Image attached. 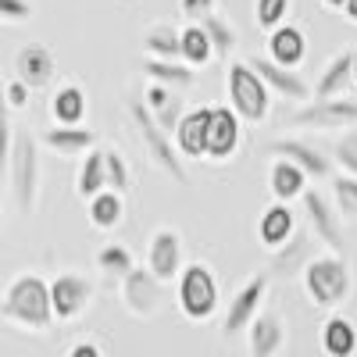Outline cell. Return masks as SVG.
I'll return each instance as SVG.
<instances>
[{
  "instance_id": "9",
  "label": "cell",
  "mask_w": 357,
  "mask_h": 357,
  "mask_svg": "<svg viewBox=\"0 0 357 357\" xmlns=\"http://www.w3.org/2000/svg\"><path fill=\"white\" fill-rule=\"evenodd\" d=\"M161 301V279L151 272V268H129L122 275V304L136 314V318H151L158 311Z\"/></svg>"
},
{
  "instance_id": "15",
  "label": "cell",
  "mask_w": 357,
  "mask_h": 357,
  "mask_svg": "<svg viewBox=\"0 0 357 357\" xmlns=\"http://www.w3.org/2000/svg\"><path fill=\"white\" fill-rule=\"evenodd\" d=\"M250 65H254V72L275 89V93H282L286 100H307L311 97V86L296 75L293 68H286V65H279V61H272V57H250Z\"/></svg>"
},
{
  "instance_id": "13",
  "label": "cell",
  "mask_w": 357,
  "mask_h": 357,
  "mask_svg": "<svg viewBox=\"0 0 357 357\" xmlns=\"http://www.w3.org/2000/svg\"><path fill=\"white\" fill-rule=\"evenodd\" d=\"M54 72H57V61H54V54H50L43 43H29V47H22V50L15 54V75H18L22 82H29L33 89L50 86Z\"/></svg>"
},
{
  "instance_id": "38",
  "label": "cell",
  "mask_w": 357,
  "mask_h": 357,
  "mask_svg": "<svg viewBox=\"0 0 357 357\" xmlns=\"http://www.w3.org/2000/svg\"><path fill=\"white\" fill-rule=\"evenodd\" d=\"M154 114H158V122L165 126V132H175L178 118H183V97H175V93H172V97H168V100H165V104H161Z\"/></svg>"
},
{
  "instance_id": "40",
  "label": "cell",
  "mask_w": 357,
  "mask_h": 357,
  "mask_svg": "<svg viewBox=\"0 0 357 357\" xmlns=\"http://www.w3.org/2000/svg\"><path fill=\"white\" fill-rule=\"evenodd\" d=\"M4 93H8V104H11V107H25V104H29V93H33V86L22 82V79L15 75V79L4 86Z\"/></svg>"
},
{
  "instance_id": "12",
  "label": "cell",
  "mask_w": 357,
  "mask_h": 357,
  "mask_svg": "<svg viewBox=\"0 0 357 357\" xmlns=\"http://www.w3.org/2000/svg\"><path fill=\"white\" fill-rule=\"evenodd\" d=\"M146 268H151L161 282L178 279V272H183V240H178V232L158 229L151 236V247H146Z\"/></svg>"
},
{
  "instance_id": "43",
  "label": "cell",
  "mask_w": 357,
  "mask_h": 357,
  "mask_svg": "<svg viewBox=\"0 0 357 357\" xmlns=\"http://www.w3.org/2000/svg\"><path fill=\"white\" fill-rule=\"evenodd\" d=\"M343 11H347V18H350V22H357V0H347Z\"/></svg>"
},
{
  "instance_id": "3",
  "label": "cell",
  "mask_w": 357,
  "mask_h": 357,
  "mask_svg": "<svg viewBox=\"0 0 357 357\" xmlns=\"http://www.w3.org/2000/svg\"><path fill=\"white\" fill-rule=\"evenodd\" d=\"M129 118H132V129L139 132L143 146L151 151V158L172 175L178 183H186V168L178 161V146L172 143V132H165V126L158 122V114L151 111L146 100H129Z\"/></svg>"
},
{
  "instance_id": "2",
  "label": "cell",
  "mask_w": 357,
  "mask_h": 357,
  "mask_svg": "<svg viewBox=\"0 0 357 357\" xmlns=\"http://www.w3.org/2000/svg\"><path fill=\"white\" fill-rule=\"evenodd\" d=\"M8 172H11V193H15L18 211L29 215L40 197V151L29 132H15L11 154H8Z\"/></svg>"
},
{
  "instance_id": "6",
  "label": "cell",
  "mask_w": 357,
  "mask_h": 357,
  "mask_svg": "<svg viewBox=\"0 0 357 357\" xmlns=\"http://www.w3.org/2000/svg\"><path fill=\"white\" fill-rule=\"evenodd\" d=\"M178 307L190 321L211 318L218 307V282L207 264H186L178 272Z\"/></svg>"
},
{
  "instance_id": "4",
  "label": "cell",
  "mask_w": 357,
  "mask_h": 357,
  "mask_svg": "<svg viewBox=\"0 0 357 357\" xmlns=\"http://www.w3.org/2000/svg\"><path fill=\"white\" fill-rule=\"evenodd\" d=\"M304 286H307V296L318 304V307H336L343 304L350 289H354V275L343 257L329 254V257H314L304 272Z\"/></svg>"
},
{
  "instance_id": "11",
  "label": "cell",
  "mask_w": 357,
  "mask_h": 357,
  "mask_svg": "<svg viewBox=\"0 0 357 357\" xmlns=\"http://www.w3.org/2000/svg\"><path fill=\"white\" fill-rule=\"evenodd\" d=\"M264 293H268V275H254L240 293L232 296V304L225 311V321H222V336H236L240 329H247V325L257 318L261 311V301H264Z\"/></svg>"
},
{
  "instance_id": "27",
  "label": "cell",
  "mask_w": 357,
  "mask_h": 357,
  "mask_svg": "<svg viewBox=\"0 0 357 357\" xmlns=\"http://www.w3.org/2000/svg\"><path fill=\"white\" fill-rule=\"evenodd\" d=\"M107 190V165H104V151H97V146H89L86 158H82V168L75 175V193L82 200H89L93 193Z\"/></svg>"
},
{
  "instance_id": "37",
  "label": "cell",
  "mask_w": 357,
  "mask_h": 357,
  "mask_svg": "<svg viewBox=\"0 0 357 357\" xmlns=\"http://www.w3.org/2000/svg\"><path fill=\"white\" fill-rule=\"evenodd\" d=\"M336 165L350 175H357V129H347L336 143Z\"/></svg>"
},
{
  "instance_id": "34",
  "label": "cell",
  "mask_w": 357,
  "mask_h": 357,
  "mask_svg": "<svg viewBox=\"0 0 357 357\" xmlns=\"http://www.w3.org/2000/svg\"><path fill=\"white\" fill-rule=\"evenodd\" d=\"M204 29H207V36H211V43H215V54H229V50L236 47V33H232V25H229L225 18H218L215 11L204 18Z\"/></svg>"
},
{
  "instance_id": "28",
  "label": "cell",
  "mask_w": 357,
  "mask_h": 357,
  "mask_svg": "<svg viewBox=\"0 0 357 357\" xmlns=\"http://www.w3.org/2000/svg\"><path fill=\"white\" fill-rule=\"evenodd\" d=\"M178 47H183V61L186 65H207L215 57V43L207 36L204 25H186L183 33H178Z\"/></svg>"
},
{
  "instance_id": "17",
  "label": "cell",
  "mask_w": 357,
  "mask_h": 357,
  "mask_svg": "<svg viewBox=\"0 0 357 357\" xmlns=\"http://www.w3.org/2000/svg\"><path fill=\"white\" fill-rule=\"evenodd\" d=\"M43 143L50 146L54 154H61V158H79L86 154L89 146L97 143V132L93 129H82V126H57L43 132Z\"/></svg>"
},
{
  "instance_id": "33",
  "label": "cell",
  "mask_w": 357,
  "mask_h": 357,
  "mask_svg": "<svg viewBox=\"0 0 357 357\" xmlns=\"http://www.w3.org/2000/svg\"><path fill=\"white\" fill-rule=\"evenodd\" d=\"M286 15H289V0H257V8H254L257 29H268V33H272L275 25H282Z\"/></svg>"
},
{
  "instance_id": "20",
  "label": "cell",
  "mask_w": 357,
  "mask_h": 357,
  "mask_svg": "<svg viewBox=\"0 0 357 357\" xmlns=\"http://www.w3.org/2000/svg\"><path fill=\"white\" fill-rule=\"evenodd\" d=\"M282 347V318L275 311H264L250 321V354L254 357H272Z\"/></svg>"
},
{
  "instance_id": "41",
  "label": "cell",
  "mask_w": 357,
  "mask_h": 357,
  "mask_svg": "<svg viewBox=\"0 0 357 357\" xmlns=\"http://www.w3.org/2000/svg\"><path fill=\"white\" fill-rule=\"evenodd\" d=\"M178 8L186 18H207L215 11V0H178Z\"/></svg>"
},
{
  "instance_id": "7",
  "label": "cell",
  "mask_w": 357,
  "mask_h": 357,
  "mask_svg": "<svg viewBox=\"0 0 357 357\" xmlns=\"http://www.w3.org/2000/svg\"><path fill=\"white\" fill-rule=\"evenodd\" d=\"M293 126H307V129H347L357 122V97H318L307 107L289 114Z\"/></svg>"
},
{
  "instance_id": "10",
  "label": "cell",
  "mask_w": 357,
  "mask_h": 357,
  "mask_svg": "<svg viewBox=\"0 0 357 357\" xmlns=\"http://www.w3.org/2000/svg\"><path fill=\"white\" fill-rule=\"evenodd\" d=\"M240 146V114L236 107H211L207 114V158L225 161Z\"/></svg>"
},
{
  "instance_id": "32",
  "label": "cell",
  "mask_w": 357,
  "mask_h": 357,
  "mask_svg": "<svg viewBox=\"0 0 357 357\" xmlns=\"http://www.w3.org/2000/svg\"><path fill=\"white\" fill-rule=\"evenodd\" d=\"M333 193H336V204H340V215L343 218H357V175L343 172L333 183Z\"/></svg>"
},
{
  "instance_id": "46",
  "label": "cell",
  "mask_w": 357,
  "mask_h": 357,
  "mask_svg": "<svg viewBox=\"0 0 357 357\" xmlns=\"http://www.w3.org/2000/svg\"><path fill=\"white\" fill-rule=\"evenodd\" d=\"M0 229H4V207H0Z\"/></svg>"
},
{
  "instance_id": "36",
  "label": "cell",
  "mask_w": 357,
  "mask_h": 357,
  "mask_svg": "<svg viewBox=\"0 0 357 357\" xmlns=\"http://www.w3.org/2000/svg\"><path fill=\"white\" fill-rule=\"evenodd\" d=\"M11 104H8V93H4V82H0V165L8 168V154H11V139H15V129H11Z\"/></svg>"
},
{
  "instance_id": "22",
  "label": "cell",
  "mask_w": 357,
  "mask_h": 357,
  "mask_svg": "<svg viewBox=\"0 0 357 357\" xmlns=\"http://www.w3.org/2000/svg\"><path fill=\"white\" fill-rule=\"evenodd\" d=\"M89 204V225H93V229H114V225H122V218H126V204H122V193H118V190H100V193H93V197H89L86 200Z\"/></svg>"
},
{
  "instance_id": "44",
  "label": "cell",
  "mask_w": 357,
  "mask_h": 357,
  "mask_svg": "<svg viewBox=\"0 0 357 357\" xmlns=\"http://www.w3.org/2000/svg\"><path fill=\"white\" fill-rule=\"evenodd\" d=\"M325 4H329V8H343V4H347V0H325Z\"/></svg>"
},
{
  "instance_id": "45",
  "label": "cell",
  "mask_w": 357,
  "mask_h": 357,
  "mask_svg": "<svg viewBox=\"0 0 357 357\" xmlns=\"http://www.w3.org/2000/svg\"><path fill=\"white\" fill-rule=\"evenodd\" d=\"M354 86H357V54H354Z\"/></svg>"
},
{
  "instance_id": "25",
  "label": "cell",
  "mask_w": 357,
  "mask_h": 357,
  "mask_svg": "<svg viewBox=\"0 0 357 357\" xmlns=\"http://www.w3.org/2000/svg\"><path fill=\"white\" fill-rule=\"evenodd\" d=\"M272 154H279V158H289V161H296L307 175H314V178H321V175H329V161H325L311 143H304V139H275L272 143Z\"/></svg>"
},
{
  "instance_id": "14",
  "label": "cell",
  "mask_w": 357,
  "mask_h": 357,
  "mask_svg": "<svg viewBox=\"0 0 357 357\" xmlns=\"http://www.w3.org/2000/svg\"><path fill=\"white\" fill-rule=\"evenodd\" d=\"M207 114H211V107H197L178 118L172 139L183 158H207Z\"/></svg>"
},
{
  "instance_id": "31",
  "label": "cell",
  "mask_w": 357,
  "mask_h": 357,
  "mask_svg": "<svg viewBox=\"0 0 357 357\" xmlns=\"http://www.w3.org/2000/svg\"><path fill=\"white\" fill-rule=\"evenodd\" d=\"M97 264H100V272H111V275L122 279L129 268H132V254H129V247H122V243H107V247H100Z\"/></svg>"
},
{
  "instance_id": "29",
  "label": "cell",
  "mask_w": 357,
  "mask_h": 357,
  "mask_svg": "<svg viewBox=\"0 0 357 357\" xmlns=\"http://www.w3.org/2000/svg\"><path fill=\"white\" fill-rule=\"evenodd\" d=\"M143 72L168 86H193V79H197L193 65H178V57H146Z\"/></svg>"
},
{
  "instance_id": "35",
  "label": "cell",
  "mask_w": 357,
  "mask_h": 357,
  "mask_svg": "<svg viewBox=\"0 0 357 357\" xmlns=\"http://www.w3.org/2000/svg\"><path fill=\"white\" fill-rule=\"evenodd\" d=\"M104 165H107V186H111V190H118V193H126V190H129V183H132L126 158L118 154V151H104Z\"/></svg>"
},
{
  "instance_id": "39",
  "label": "cell",
  "mask_w": 357,
  "mask_h": 357,
  "mask_svg": "<svg viewBox=\"0 0 357 357\" xmlns=\"http://www.w3.org/2000/svg\"><path fill=\"white\" fill-rule=\"evenodd\" d=\"M33 4L29 0H0V22H29Z\"/></svg>"
},
{
  "instance_id": "30",
  "label": "cell",
  "mask_w": 357,
  "mask_h": 357,
  "mask_svg": "<svg viewBox=\"0 0 357 357\" xmlns=\"http://www.w3.org/2000/svg\"><path fill=\"white\" fill-rule=\"evenodd\" d=\"M143 47L151 57H183V47H178V33L172 25H154L151 33L143 36Z\"/></svg>"
},
{
  "instance_id": "16",
  "label": "cell",
  "mask_w": 357,
  "mask_h": 357,
  "mask_svg": "<svg viewBox=\"0 0 357 357\" xmlns=\"http://www.w3.org/2000/svg\"><path fill=\"white\" fill-rule=\"evenodd\" d=\"M304 211H307V218H311V229H314V236L329 247V250H343V232H340V222H336V215H333V207L321 200V193H307L304 190Z\"/></svg>"
},
{
  "instance_id": "19",
  "label": "cell",
  "mask_w": 357,
  "mask_h": 357,
  "mask_svg": "<svg viewBox=\"0 0 357 357\" xmlns=\"http://www.w3.org/2000/svg\"><path fill=\"white\" fill-rule=\"evenodd\" d=\"M257 236H261V243L272 247V250H279L289 236H293V211L286 207V200L264 207V215H261V222H257Z\"/></svg>"
},
{
  "instance_id": "24",
  "label": "cell",
  "mask_w": 357,
  "mask_h": 357,
  "mask_svg": "<svg viewBox=\"0 0 357 357\" xmlns=\"http://www.w3.org/2000/svg\"><path fill=\"white\" fill-rule=\"evenodd\" d=\"M350 82H354V54L343 50V54H336L333 61L325 65V72H321V79L314 86V93L318 97H340V93L350 89Z\"/></svg>"
},
{
  "instance_id": "23",
  "label": "cell",
  "mask_w": 357,
  "mask_h": 357,
  "mask_svg": "<svg viewBox=\"0 0 357 357\" xmlns=\"http://www.w3.org/2000/svg\"><path fill=\"white\" fill-rule=\"evenodd\" d=\"M321 350L329 357H350L357 350V329L354 321L343 314H333L329 321L321 325Z\"/></svg>"
},
{
  "instance_id": "26",
  "label": "cell",
  "mask_w": 357,
  "mask_h": 357,
  "mask_svg": "<svg viewBox=\"0 0 357 357\" xmlns=\"http://www.w3.org/2000/svg\"><path fill=\"white\" fill-rule=\"evenodd\" d=\"M268 183H272V193L275 200H293V197H301L304 186H307V172L289 161V158H279L272 165V175H268Z\"/></svg>"
},
{
  "instance_id": "5",
  "label": "cell",
  "mask_w": 357,
  "mask_h": 357,
  "mask_svg": "<svg viewBox=\"0 0 357 357\" xmlns=\"http://www.w3.org/2000/svg\"><path fill=\"white\" fill-rule=\"evenodd\" d=\"M229 100L236 107V114L247 118V122H264L268 118V82L254 72L250 61H236L229 65Z\"/></svg>"
},
{
  "instance_id": "18",
  "label": "cell",
  "mask_w": 357,
  "mask_h": 357,
  "mask_svg": "<svg viewBox=\"0 0 357 357\" xmlns=\"http://www.w3.org/2000/svg\"><path fill=\"white\" fill-rule=\"evenodd\" d=\"M268 54H272V61H279L286 68H296L307 54V40L296 25H275L272 40H268Z\"/></svg>"
},
{
  "instance_id": "42",
  "label": "cell",
  "mask_w": 357,
  "mask_h": 357,
  "mask_svg": "<svg viewBox=\"0 0 357 357\" xmlns=\"http://www.w3.org/2000/svg\"><path fill=\"white\" fill-rule=\"evenodd\" d=\"M100 354H104V347L93 343V340H79V343L68 347V357H100Z\"/></svg>"
},
{
  "instance_id": "8",
  "label": "cell",
  "mask_w": 357,
  "mask_h": 357,
  "mask_svg": "<svg viewBox=\"0 0 357 357\" xmlns=\"http://www.w3.org/2000/svg\"><path fill=\"white\" fill-rule=\"evenodd\" d=\"M50 301H54L57 321H72L89 307V301H93V282L79 272H61L50 282Z\"/></svg>"
},
{
  "instance_id": "1",
  "label": "cell",
  "mask_w": 357,
  "mask_h": 357,
  "mask_svg": "<svg viewBox=\"0 0 357 357\" xmlns=\"http://www.w3.org/2000/svg\"><path fill=\"white\" fill-rule=\"evenodd\" d=\"M0 314L4 321L18 325L25 333H47L54 321V301H50V282L36 272H25L11 279L0 301Z\"/></svg>"
},
{
  "instance_id": "21",
  "label": "cell",
  "mask_w": 357,
  "mask_h": 357,
  "mask_svg": "<svg viewBox=\"0 0 357 357\" xmlns=\"http://www.w3.org/2000/svg\"><path fill=\"white\" fill-rule=\"evenodd\" d=\"M50 118L57 126H82V118H86V93H82V86L75 82H65L57 93L50 97Z\"/></svg>"
}]
</instances>
